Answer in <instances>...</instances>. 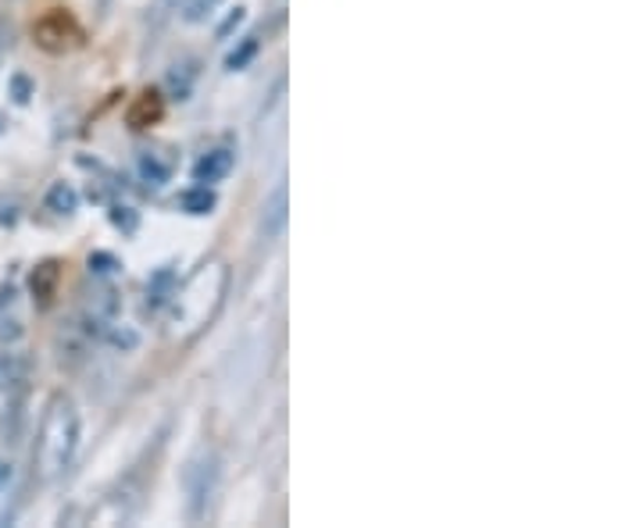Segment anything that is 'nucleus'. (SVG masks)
I'll list each match as a JSON object with an SVG mask.
<instances>
[{"label": "nucleus", "mask_w": 643, "mask_h": 528, "mask_svg": "<svg viewBox=\"0 0 643 528\" xmlns=\"http://www.w3.org/2000/svg\"><path fill=\"white\" fill-rule=\"evenodd\" d=\"M47 211L55 215H76L79 211V193L72 182H55L47 190Z\"/></svg>", "instance_id": "nucleus-7"}, {"label": "nucleus", "mask_w": 643, "mask_h": 528, "mask_svg": "<svg viewBox=\"0 0 643 528\" xmlns=\"http://www.w3.org/2000/svg\"><path fill=\"white\" fill-rule=\"evenodd\" d=\"M140 176H144L147 186H155V190H158V186H165L168 179H172V168H168L158 155H144L140 158Z\"/></svg>", "instance_id": "nucleus-10"}, {"label": "nucleus", "mask_w": 643, "mask_h": 528, "mask_svg": "<svg viewBox=\"0 0 643 528\" xmlns=\"http://www.w3.org/2000/svg\"><path fill=\"white\" fill-rule=\"evenodd\" d=\"M215 8H218V0H186V4H182V22H190V26L205 22Z\"/></svg>", "instance_id": "nucleus-14"}, {"label": "nucleus", "mask_w": 643, "mask_h": 528, "mask_svg": "<svg viewBox=\"0 0 643 528\" xmlns=\"http://www.w3.org/2000/svg\"><path fill=\"white\" fill-rule=\"evenodd\" d=\"M240 22H244V8H236V11L229 14V19H226V26L218 29V40H226V37H229V29H236Z\"/></svg>", "instance_id": "nucleus-19"}, {"label": "nucleus", "mask_w": 643, "mask_h": 528, "mask_svg": "<svg viewBox=\"0 0 643 528\" xmlns=\"http://www.w3.org/2000/svg\"><path fill=\"white\" fill-rule=\"evenodd\" d=\"M111 218H115V226H118V229H129V232L137 229V215H132L129 208H118Z\"/></svg>", "instance_id": "nucleus-18"}, {"label": "nucleus", "mask_w": 643, "mask_h": 528, "mask_svg": "<svg viewBox=\"0 0 643 528\" xmlns=\"http://www.w3.org/2000/svg\"><path fill=\"white\" fill-rule=\"evenodd\" d=\"M176 293V276L168 268H161L155 279H150V286H147V303L150 308H161V303Z\"/></svg>", "instance_id": "nucleus-9"}, {"label": "nucleus", "mask_w": 643, "mask_h": 528, "mask_svg": "<svg viewBox=\"0 0 643 528\" xmlns=\"http://www.w3.org/2000/svg\"><path fill=\"white\" fill-rule=\"evenodd\" d=\"M4 132H8V114L0 111V136H4Z\"/></svg>", "instance_id": "nucleus-21"}, {"label": "nucleus", "mask_w": 643, "mask_h": 528, "mask_svg": "<svg viewBox=\"0 0 643 528\" xmlns=\"http://www.w3.org/2000/svg\"><path fill=\"white\" fill-rule=\"evenodd\" d=\"M194 82H197V61H182V64H172L165 87H168V93H172V100H190Z\"/></svg>", "instance_id": "nucleus-5"}, {"label": "nucleus", "mask_w": 643, "mask_h": 528, "mask_svg": "<svg viewBox=\"0 0 643 528\" xmlns=\"http://www.w3.org/2000/svg\"><path fill=\"white\" fill-rule=\"evenodd\" d=\"M286 226V186H276L273 200L265 203V218H261V232L265 240H273V236H279Z\"/></svg>", "instance_id": "nucleus-6"}, {"label": "nucleus", "mask_w": 643, "mask_h": 528, "mask_svg": "<svg viewBox=\"0 0 643 528\" xmlns=\"http://www.w3.org/2000/svg\"><path fill=\"white\" fill-rule=\"evenodd\" d=\"M108 339H111V347H118V350H137V347H140L137 329H129V326H115V329L108 332Z\"/></svg>", "instance_id": "nucleus-15"}, {"label": "nucleus", "mask_w": 643, "mask_h": 528, "mask_svg": "<svg viewBox=\"0 0 643 528\" xmlns=\"http://www.w3.org/2000/svg\"><path fill=\"white\" fill-rule=\"evenodd\" d=\"M29 375V361L14 350H0V389H19Z\"/></svg>", "instance_id": "nucleus-4"}, {"label": "nucleus", "mask_w": 643, "mask_h": 528, "mask_svg": "<svg viewBox=\"0 0 643 528\" xmlns=\"http://www.w3.org/2000/svg\"><path fill=\"white\" fill-rule=\"evenodd\" d=\"M79 436H82V421H79L76 400L65 393H55L43 411L40 442H37V468L43 479L65 475V468L72 465V457L79 450Z\"/></svg>", "instance_id": "nucleus-1"}, {"label": "nucleus", "mask_w": 643, "mask_h": 528, "mask_svg": "<svg viewBox=\"0 0 643 528\" xmlns=\"http://www.w3.org/2000/svg\"><path fill=\"white\" fill-rule=\"evenodd\" d=\"M229 172H233V155H229V150H208V155L194 165V179H197L200 186L222 182Z\"/></svg>", "instance_id": "nucleus-3"}, {"label": "nucleus", "mask_w": 643, "mask_h": 528, "mask_svg": "<svg viewBox=\"0 0 643 528\" xmlns=\"http://www.w3.org/2000/svg\"><path fill=\"white\" fill-rule=\"evenodd\" d=\"M254 54H258V37H247L240 40V47L233 50V54L226 58V68L229 72H240V68H247L254 61Z\"/></svg>", "instance_id": "nucleus-13"}, {"label": "nucleus", "mask_w": 643, "mask_h": 528, "mask_svg": "<svg viewBox=\"0 0 643 528\" xmlns=\"http://www.w3.org/2000/svg\"><path fill=\"white\" fill-rule=\"evenodd\" d=\"M115 268H118V261L111 258V253H93V258H90V271H93V276H111Z\"/></svg>", "instance_id": "nucleus-17"}, {"label": "nucleus", "mask_w": 643, "mask_h": 528, "mask_svg": "<svg viewBox=\"0 0 643 528\" xmlns=\"http://www.w3.org/2000/svg\"><path fill=\"white\" fill-rule=\"evenodd\" d=\"M11 97H14V104H29L32 82H29L26 76H11Z\"/></svg>", "instance_id": "nucleus-16"}, {"label": "nucleus", "mask_w": 643, "mask_h": 528, "mask_svg": "<svg viewBox=\"0 0 643 528\" xmlns=\"http://www.w3.org/2000/svg\"><path fill=\"white\" fill-rule=\"evenodd\" d=\"M179 203H182V211L186 215H211L215 211V193H211V186H194V190H186L182 197H179Z\"/></svg>", "instance_id": "nucleus-8"}, {"label": "nucleus", "mask_w": 643, "mask_h": 528, "mask_svg": "<svg viewBox=\"0 0 643 528\" xmlns=\"http://www.w3.org/2000/svg\"><path fill=\"white\" fill-rule=\"evenodd\" d=\"M186 497H190V518H200L208 510V500L215 492V482H218V457L215 454H197L190 465H186Z\"/></svg>", "instance_id": "nucleus-2"}, {"label": "nucleus", "mask_w": 643, "mask_h": 528, "mask_svg": "<svg viewBox=\"0 0 643 528\" xmlns=\"http://www.w3.org/2000/svg\"><path fill=\"white\" fill-rule=\"evenodd\" d=\"M158 114H161V100L147 93V97L140 100V104L129 111V126H137V129H144V126H150V122H155V118H158Z\"/></svg>", "instance_id": "nucleus-12"}, {"label": "nucleus", "mask_w": 643, "mask_h": 528, "mask_svg": "<svg viewBox=\"0 0 643 528\" xmlns=\"http://www.w3.org/2000/svg\"><path fill=\"white\" fill-rule=\"evenodd\" d=\"M11 475H14L11 461H8V457H0V489H8V482H11Z\"/></svg>", "instance_id": "nucleus-20"}, {"label": "nucleus", "mask_w": 643, "mask_h": 528, "mask_svg": "<svg viewBox=\"0 0 643 528\" xmlns=\"http://www.w3.org/2000/svg\"><path fill=\"white\" fill-rule=\"evenodd\" d=\"M55 282H58V265H40L37 268V276H32V293L40 297V303L50 300V293H55Z\"/></svg>", "instance_id": "nucleus-11"}]
</instances>
